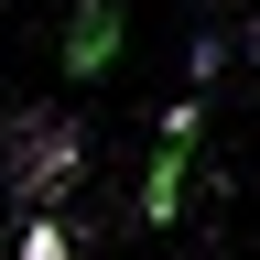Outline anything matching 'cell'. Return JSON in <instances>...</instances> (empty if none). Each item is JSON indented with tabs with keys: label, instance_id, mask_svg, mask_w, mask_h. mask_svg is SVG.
Returning a JSON list of instances; mask_svg holds the SVG:
<instances>
[{
	"label": "cell",
	"instance_id": "7a4b0ae2",
	"mask_svg": "<svg viewBox=\"0 0 260 260\" xmlns=\"http://www.w3.org/2000/svg\"><path fill=\"white\" fill-rule=\"evenodd\" d=\"M195 98H174L162 109V141H152V174H141V228H174V206H184V174H195Z\"/></svg>",
	"mask_w": 260,
	"mask_h": 260
},
{
	"label": "cell",
	"instance_id": "6da1fadb",
	"mask_svg": "<svg viewBox=\"0 0 260 260\" xmlns=\"http://www.w3.org/2000/svg\"><path fill=\"white\" fill-rule=\"evenodd\" d=\"M65 174H76V130H65L54 109H22L11 130H0V184H11L32 217H44L54 195H65Z\"/></svg>",
	"mask_w": 260,
	"mask_h": 260
},
{
	"label": "cell",
	"instance_id": "3957f363",
	"mask_svg": "<svg viewBox=\"0 0 260 260\" xmlns=\"http://www.w3.org/2000/svg\"><path fill=\"white\" fill-rule=\"evenodd\" d=\"M119 65V0H76L65 22V76H109Z\"/></svg>",
	"mask_w": 260,
	"mask_h": 260
},
{
	"label": "cell",
	"instance_id": "277c9868",
	"mask_svg": "<svg viewBox=\"0 0 260 260\" xmlns=\"http://www.w3.org/2000/svg\"><path fill=\"white\" fill-rule=\"evenodd\" d=\"M22 260H76V239H65L54 217H22Z\"/></svg>",
	"mask_w": 260,
	"mask_h": 260
}]
</instances>
